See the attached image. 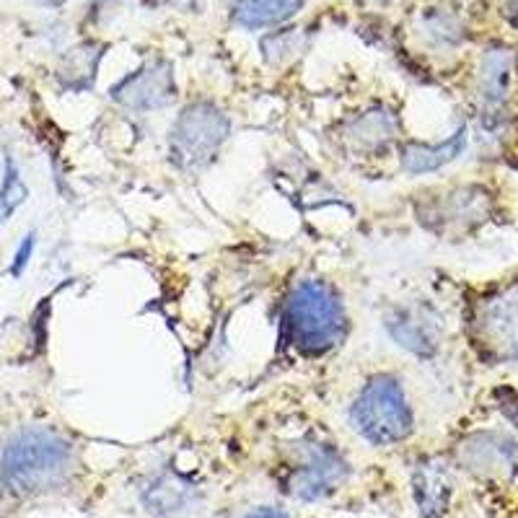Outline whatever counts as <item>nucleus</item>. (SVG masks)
Instances as JSON below:
<instances>
[{"label": "nucleus", "mask_w": 518, "mask_h": 518, "mask_svg": "<svg viewBox=\"0 0 518 518\" xmlns=\"http://www.w3.org/2000/svg\"><path fill=\"white\" fill-rule=\"evenodd\" d=\"M76 449L50 428H24L0 451V480L19 495L52 493L70 480Z\"/></svg>", "instance_id": "nucleus-1"}, {"label": "nucleus", "mask_w": 518, "mask_h": 518, "mask_svg": "<svg viewBox=\"0 0 518 518\" xmlns=\"http://www.w3.org/2000/svg\"><path fill=\"white\" fill-rule=\"evenodd\" d=\"M348 335V314L324 280H298L283 304V337L301 355H324Z\"/></svg>", "instance_id": "nucleus-2"}, {"label": "nucleus", "mask_w": 518, "mask_h": 518, "mask_svg": "<svg viewBox=\"0 0 518 518\" xmlns=\"http://www.w3.org/2000/svg\"><path fill=\"white\" fill-rule=\"evenodd\" d=\"M355 433L373 446H392L412 433V410L407 394L392 373H376L350 407Z\"/></svg>", "instance_id": "nucleus-3"}, {"label": "nucleus", "mask_w": 518, "mask_h": 518, "mask_svg": "<svg viewBox=\"0 0 518 518\" xmlns=\"http://www.w3.org/2000/svg\"><path fill=\"white\" fill-rule=\"evenodd\" d=\"M228 133H231V120L215 104H190L171 125V158L177 161L179 169H203L218 156Z\"/></svg>", "instance_id": "nucleus-4"}, {"label": "nucleus", "mask_w": 518, "mask_h": 518, "mask_svg": "<svg viewBox=\"0 0 518 518\" xmlns=\"http://www.w3.org/2000/svg\"><path fill=\"white\" fill-rule=\"evenodd\" d=\"M112 99L133 112H156L177 99L174 68L166 60H148L112 86Z\"/></svg>", "instance_id": "nucleus-5"}, {"label": "nucleus", "mask_w": 518, "mask_h": 518, "mask_svg": "<svg viewBox=\"0 0 518 518\" xmlns=\"http://www.w3.org/2000/svg\"><path fill=\"white\" fill-rule=\"evenodd\" d=\"M348 477V462L329 443L304 446V459L293 467L285 490L298 500H319L329 495Z\"/></svg>", "instance_id": "nucleus-6"}, {"label": "nucleus", "mask_w": 518, "mask_h": 518, "mask_svg": "<svg viewBox=\"0 0 518 518\" xmlns=\"http://www.w3.org/2000/svg\"><path fill=\"white\" fill-rule=\"evenodd\" d=\"M477 335L498 358H518V285L482 304Z\"/></svg>", "instance_id": "nucleus-7"}, {"label": "nucleus", "mask_w": 518, "mask_h": 518, "mask_svg": "<svg viewBox=\"0 0 518 518\" xmlns=\"http://www.w3.org/2000/svg\"><path fill=\"white\" fill-rule=\"evenodd\" d=\"M397 130L399 122L392 109L376 107L358 114L345 125V143L361 156H376L392 146Z\"/></svg>", "instance_id": "nucleus-8"}, {"label": "nucleus", "mask_w": 518, "mask_h": 518, "mask_svg": "<svg viewBox=\"0 0 518 518\" xmlns=\"http://www.w3.org/2000/svg\"><path fill=\"white\" fill-rule=\"evenodd\" d=\"M384 327L399 348L410 350V353L425 358L436 350V324L430 322L423 311L397 306L384 316Z\"/></svg>", "instance_id": "nucleus-9"}, {"label": "nucleus", "mask_w": 518, "mask_h": 518, "mask_svg": "<svg viewBox=\"0 0 518 518\" xmlns=\"http://www.w3.org/2000/svg\"><path fill=\"white\" fill-rule=\"evenodd\" d=\"M464 143H467V135L464 130L451 135L449 140H443L438 146H425V143H405L402 151H399V161H402V169L407 174H430V171L441 169V166L451 164L459 153L464 151Z\"/></svg>", "instance_id": "nucleus-10"}, {"label": "nucleus", "mask_w": 518, "mask_h": 518, "mask_svg": "<svg viewBox=\"0 0 518 518\" xmlns=\"http://www.w3.org/2000/svg\"><path fill=\"white\" fill-rule=\"evenodd\" d=\"M301 8L304 0H239L234 19L244 29H267L291 21Z\"/></svg>", "instance_id": "nucleus-11"}, {"label": "nucleus", "mask_w": 518, "mask_h": 518, "mask_svg": "<svg viewBox=\"0 0 518 518\" xmlns=\"http://www.w3.org/2000/svg\"><path fill=\"white\" fill-rule=\"evenodd\" d=\"M415 495L425 518H438L449 503L451 485L441 464L425 462L415 472Z\"/></svg>", "instance_id": "nucleus-12"}, {"label": "nucleus", "mask_w": 518, "mask_h": 518, "mask_svg": "<svg viewBox=\"0 0 518 518\" xmlns=\"http://www.w3.org/2000/svg\"><path fill=\"white\" fill-rule=\"evenodd\" d=\"M104 45H96V42H86V45L70 50L63 57V65H60V78L68 83L70 89H86L94 81L96 70H99V60L104 55Z\"/></svg>", "instance_id": "nucleus-13"}, {"label": "nucleus", "mask_w": 518, "mask_h": 518, "mask_svg": "<svg viewBox=\"0 0 518 518\" xmlns=\"http://www.w3.org/2000/svg\"><path fill=\"white\" fill-rule=\"evenodd\" d=\"M26 195H29V190H26V184L21 182L19 166L8 156L6 171H3V184H0V221H6L8 215L24 203Z\"/></svg>", "instance_id": "nucleus-14"}, {"label": "nucleus", "mask_w": 518, "mask_h": 518, "mask_svg": "<svg viewBox=\"0 0 518 518\" xmlns=\"http://www.w3.org/2000/svg\"><path fill=\"white\" fill-rule=\"evenodd\" d=\"M485 89H482V96L487 99V104H498L503 99V91H506V60L500 55H490L485 63Z\"/></svg>", "instance_id": "nucleus-15"}, {"label": "nucleus", "mask_w": 518, "mask_h": 518, "mask_svg": "<svg viewBox=\"0 0 518 518\" xmlns=\"http://www.w3.org/2000/svg\"><path fill=\"white\" fill-rule=\"evenodd\" d=\"M298 45H301V37L296 32H280L262 39V52L270 63H280V60L296 55Z\"/></svg>", "instance_id": "nucleus-16"}, {"label": "nucleus", "mask_w": 518, "mask_h": 518, "mask_svg": "<svg viewBox=\"0 0 518 518\" xmlns=\"http://www.w3.org/2000/svg\"><path fill=\"white\" fill-rule=\"evenodd\" d=\"M34 247H37V239H34V234H26L24 241L19 244V249H16V254H13V262H11L13 278H21V275H24L26 265H29V259H32V254H34Z\"/></svg>", "instance_id": "nucleus-17"}, {"label": "nucleus", "mask_w": 518, "mask_h": 518, "mask_svg": "<svg viewBox=\"0 0 518 518\" xmlns=\"http://www.w3.org/2000/svg\"><path fill=\"white\" fill-rule=\"evenodd\" d=\"M498 402H500V410H503V415H506L511 423L518 425V394L516 392H500Z\"/></svg>", "instance_id": "nucleus-18"}, {"label": "nucleus", "mask_w": 518, "mask_h": 518, "mask_svg": "<svg viewBox=\"0 0 518 518\" xmlns=\"http://www.w3.org/2000/svg\"><path fill=\"white\" fill-rule=\"evenodd\" d=\"M247 518H291V516L283 511H278V508H257V511L249 513Z\"/></svg>", "instance_id": "nucleus-19"}, {"label": "nucleus", "mask_w": 518, "mask_h": 518, "mask_svg": "<svg viewBox=\"0 0 518 518\" xmlns=\"http://www.w3.org/2000/svg\"><path fill=\"white\" fill-rule=\"evenodd\" d=\"M45 3H63V0H45Z\"/></svg>", "instance_id": "nucleus-20"}]
</instances>
